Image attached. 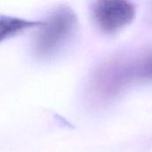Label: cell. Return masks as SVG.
Here are the masks:
<instances>
[{
	"mask_svg": "<svg viewBox=\"0 0 152 152\" xmlns=\"http://www.w3.org/2000/svg\"><path fill=\"white\" fill-rule=\"evenodd\" d=\"M134 69L136 77L152 80V53L134 63Z\"/></svg>",
	"mask_w": 152,
	"mask_h": 152,
	"instance_id": "5b68a950",
	"label": "cell"
},
{
	"mask_svg": "<svg viewBox=\"0 0 152 152\" xmlns=\"http://www.w3.org/2000/svg\"><path fill=\"white\" fill-rule=\"evenodd\" d=\"M38 27L32 51L37 57L48 58L70 40L77 27V18L71 8L61 5L52 11Z\"/></svg>",
	"mask_w": 152,
	"mask_h": 152,
	"instance_id": "6da1fadb",
	"label": "cell"
},
{
	"mask_svg": "<svg viewBox=\"0 0 152 152\" xmlns=\"http://www.w3.org/2000/svg\"><path fill=\"white\" fill-rule=\"evenodd\" d=\"M97 26L105 33L113 34L130 24L135 16L134 5L122 0L97 2L93 10Z\"/></svg>",
	"mask_w": 152,
	"mask_h": 152,
	"instance_id": "3957f363",
	"label": "cell"
},
{
	"mask_svg": "<svg viewBox=\"0 0 152 152\" xmlns=\"http://www.w3.org/2000/svg\"><path fill=\"white\" fill-rule=\"evenodd\" d=\"M41 21L25 20L11 15L0 14V42L10 38L28 28L38 27Z\"/></svg>",
	"mask_w": 152,
	"mask_h": 152,
	"instance_id": "277c9868",
	"label": "cell"
},
{
	"mask_svg": "<svg viewBox=\"0 0 152 152\" xmlns=\"http://www.w3.org/2000/svg\"><path fill=\"white\" fill-rule=\"evenodd\" d=\"M134 78V63L119 61L108 62L93 76L89 85L90 94L97 100L112 98Z\"/></svg>",
	"mask_w": 152,
	"mask_h": 152,
	"instance_id": "7a4b0ae2",
	"label": "cell"
}]
</instances>
